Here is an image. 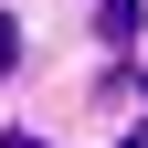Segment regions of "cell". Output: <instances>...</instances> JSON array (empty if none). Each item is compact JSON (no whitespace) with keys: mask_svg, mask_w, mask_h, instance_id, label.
<instances>
[{"mask_svg":"<svg viewBox=\"0 0 148 148\" xmlns=\"http://www.w3.org/2000/svg\"><path fill=\"white\" fill-rule=\"evenodd\" d=\"M21 64V21H11V11H0V74Z\"/></svg>","mask_w":148,"mask_h":148,"instance_id":"6da1fadb","label":"cell"},{"mask_svg":"<svg viewBox=\"0 0 148 148\" xmlns=\"http://www.w3.org/2000/svg\"><path fill=\"white\" fill-rule=\"evenodd\" d=\"M0 148H42V138H21V127H11V138H0Z\"/></svg>","mask_w":148,"mask_h":148,"instance_id":"7a4b0ae2","label":"cell"},{"mask_svg":"<svg viewBox=\"0 0 148 148\" xmlns=\"http://www.w3.org/2000/svg\"><path fill=\"white\" fill-rule=\"evenodd\" d=\"M127 148H148V138H127Z\"/></svg>","mask_w":148,"mask_h":148,"instance_id":"3957f363","label":"cell"}]
</instances>
